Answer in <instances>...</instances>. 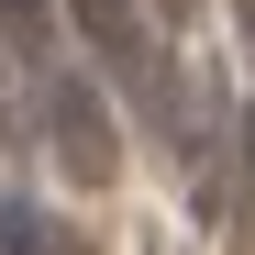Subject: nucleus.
I'll use <instances>...</instances> for the list:
<instances>
[{"mask_svg":"<svg viewBox=\"0 0 255 255\" xmlns=\"http://www.w3.org/2000/svg\"><path fill=\"white\" fill-rule=\"evenodd\" d=\"M45 144L78 189H111V166H122V133H111V100H100V78H45Z\"/></svg>","mask_w":255,"mask_h":255,"instance_id":"obj_1","label":"nucleus"},{"mask_svg":"<svg viewBox=\"0 0 255 255\" xmlns=\"http://www.w3.org/2000/svg\"><path fill=\"white\" fill-rule=\"evenodd\" d=\"M211 222H222V244L255 255V100L233 111V166H211Z\"/></svg>","mask_w":255,"mask_h":255,"instance_id":"obj_2","label":"nucleus"},{"mask_svg":"<svg viewBox=\"0 0 255 255\" xmlns=\"http://www.w3.org/2000/svg\"><path fill=\"white\" fill-rule=\"evenodd\" d=\"M0 255H78V233L56 222L45 200H22V189H0Z\"/></svg>","mask_w":255,"mask_h":255,"instance_id":"obj_3","label":"nucleus"},{"mask_svg":"<svg viewBox=\"0 0 255 255\" xmlns=\"http://www.w3.org/2000/svg\"><path fill=\"white\" fill-rule=\"evenodd\" d=\"M0 33L11 45H45V0H0Z\"/></svg>","mask_w":255,"mask_h":255,"instance_id":"obj_4","label":"nucleus"},{"mask_svg":"<svg viewBox=\"0 0 255 255\" xmlns=\"http://www.w3.org/2000/svg\"><path fill=\"white\" fill-rule=\"evenodd\" d=\"M133 11H144V22H166V33H178V22H189V0H133Z\"/></svg>","mask_w":255,"mask_h":255,"instance_id":"obj_5","label":"nucleus"},{"mask_svg":"<svg viewBox=\"0 0 255 255\" xmlns=\"http://www.w3.org/2000/svg\"><path fill=\"white\" fill-rule=\"evenodd\" d=\"M233 11H244V45H255V0H233Z\"/></svg>","mask_w":255,"mask_h":255,"instance_id":"obj_6","label":"nucleus"}]
</instances>
